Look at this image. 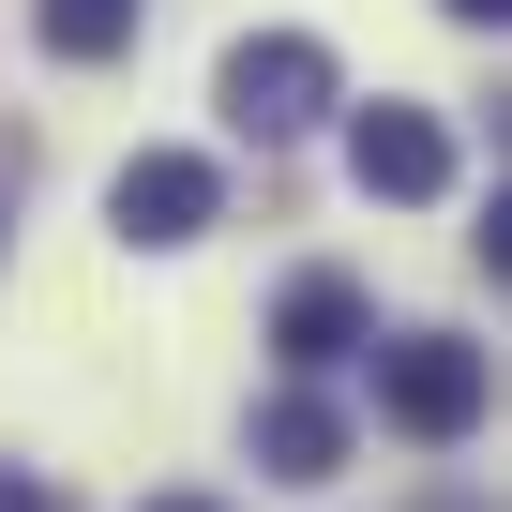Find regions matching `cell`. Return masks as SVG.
Instances as JSON below:
<instances>
[{"label":"cell","instance_id":"obj_1","mask_svg":"<svg viewBox=\"0 0 512 512\" xmlns=\"http://www.w3.org/2000/svg\"><path fill=\"white\" fill-rule=\"evenodd\" d=\"M482 347H452V332H407V347H377V407H392V437H422V452H452L467 422H482Z\"/></svg>","mask_w":512,"mask_h":512},{"label":"cell","instance_id":"obj_2","mask_svg":"<svg viewBox=\"0 0 512 512\" xmlns=\"http://www.w3.org/2000/svg\"><path fill=\"white\" fill-rule=\"evenodd\" d=\"M332 46L317 31H256V46H226V121L241 136H302V121H332Z\"/></svg>","mask_w":512,"mask_h":512},{"label":"cell","instance_id":"obj_3","mask_svg":"<svg viewBox=\"0 0 512 512\" xmlns=\"http://www.w3.org/2000/svg\"><path fill=\"white\" fill-rule=\"evenodd\" d=\"M347 181L392 196V211H437V196H452V136H437L422 106H362V121H347Z\"/></svg>","mask_w":512,"mask_h":512},{"label":"cell","instance_id":"obj_4","mask_svg":"<svg viewBox=\"0 0 512 512\" xmlns=\"http://www.w3.org/2000/svg\"><path fill=\"white\" fill-rule=\"evenodd\" d=\"M211 211H226V166H211V151H136V166L106 181V226H121V241H196Z\"/></svg>","mask_w":512,"mask_h":512},{"label":"cell","instance_id":"obj_5","mask_svg":"<svg viewBox=\"0 0 512 512\" xmlns=\"http://www.w3.org/2000/svg\"><path fill=\"white\" fill-rule=\"evenodd\" d=\"M362 332H377V302H362L347 272H302V287L272 302V347H287V377H332V362H362Z\"/></svg>","mask_w":512,"mask_h":512},{"label":"cell","instance_id":"obj_6","mask_svg":"<svg viewBox=\"0 0 512 512\" xmlns=\"http://www.w3.org/2000/svg\"><path fill=\"white\" fill-rule=\"evenodd\" d=\"M256 467H272V482H332L347 467V407L332 392H272V407H256Z\"/></svg>","mask_w":512,"mask_h":512},{"label":"cell","instance_id":"obj_7","mask_svg":"<svg viewBox=\"0 0 512 512\" xmlns=\"http://www.w3.org/2000/svg\"><path fill=\"white\" fill-rule=\"evenodd\" d=\"M136 46V0H46V61H121Z\"/></svg>","mask_w":512,"mask_h":512},{"label":"cell","instance_id":"obj_8","mask_svg":"<svg viewBox=\"0 0 512 512\" xmlns=\"http://www.w3.org/2000/svg\"><path fill=\"white\" fill-rule=\"evenodd\" d=\"M0 512H61V497H46V482H0Z\"/></svg>","mask_w":512,"mask_h":512},{"label":"cell","instance_id":"obj_9","mask_svg":"<svg viewBox=\"0 0 512 512\" xmlns=\"http://www.w3.org/2000/svg\"><path fill=\"white\" fill-rule=\"evenodd\" d=\"M437 16H467V31H482V16H497V0H437Z\"/></svg>","mask_w":512,"mask_h":512},{"label":"cell","instance_id":"obj_10","mask_svg":"<svg viewBox=\"0 0 512 512\" xmlns=\"http://www.w3.org/2000/svg\"><path fill=\"white\" fill-rule=\"evenodd\" d=\"M151 512H211V497H151Z\"/></svg>","mask_w":512,"mask_h":512}]
</instances>
